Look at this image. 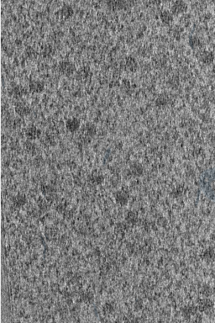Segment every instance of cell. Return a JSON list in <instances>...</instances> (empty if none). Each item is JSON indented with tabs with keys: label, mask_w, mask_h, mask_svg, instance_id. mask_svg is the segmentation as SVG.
<instances>
[{
	"label": "cell",
	"mask_w": 215,
	"mask_h": 323,
	"mask_svg": "<svg viewBox=\"0 0 215 323\" xmlns=\"http://www.w3.org/2000/svg\"><path fill=\"white\" fill-rule=\"evenodd\" d=\"M202 186L210 199L215 201V171L208 172L202 180Z\"/></svg>",
	"instance_id": "6da1fadb"
},
{
	"label": "cell",
	"mask_w": 215,
	"mask_h": 323,
	"mask_svg": "<svg viewBox=\"0 0 215 323\" xmlns=\"http://www.w3.org/2000/svg\"><path fill=\"white\" fill-rule=\"evenodd\" d=\"M58 67H59L60 72H61L62 73L66 75L72 74L74 72L75 69H76L74 63L68 60H64L60 62Z\"/></svg>",
	"instance_id": "7a4b0ae2"
},
{
	"label": "cell",
	"mask_w": 215,
	"mask_h": 323,
	"mask_svg": "<svg viewBox=\"0 0 215 323\" xmlns=\"http://www.w3.org/2000/svg\"><path fill=\"white\" fill-rule=\"evenodd\" d=\"M30 90L33 93H40L45 88V83L40 79H35L30 82Z\"/></svg>",
	"instance_id": "3957f363"
},
{
	"label": "cell",
	"mask_w": 215,
	"mask_h": 323,
	"mask_svg": "<svg viewBox=\"0 0 215 323\" xmlns=\"http://www.w3.org/2000/svg\"><path fill=\"white\" fill-rule=\"evenodd\" d=\"M66 126L68 131L72 132H74L78 131V128L80 127V120L76 118V117H72L66 120Z\"/></svg>",
	"instance_id": "277c9868"
},
{
	"label": "cell",
	"mask_w": 215,
	"mask_h": 323,
	"mask_svg": "<svg viewBox=\"0 0 215 323\" xmlns=\"http://www.w3.org/2000/svg\"><path fill=\"white\" fill-rule=\"evenodd\" d=\"M15 111L19 115H27L31 112V109L24 103H18L15 105Z\"/></svg>",
	"instance_id": "5b68a950"
},
{
	"label": "cell",
	"mask_w": 215,
	"mask_h": 323,
	"mask_svg": "<svg viewBox=\"0 0 215 323\" xmlns=\"http://www.w3.org/2000/svg\"><path fill=\"white\" fill-rule=\"evenodd\" d=\"M40 133L38 129L36 128V126H30L26 129V131H25V134H26V136H28L30 139H35L36 138L39 134Z\"/></svg>",
	"instance_id": "8992f818"
},
{
	"label": "cell",
	"mask_w": 215,
	"mask_h": 323,
	"mask_svg": "<svg viewBox=\"0 0 215 323\" xmlns=\"http://www.w3.org/2000/svg\"><path fill=\"white\" fill-rule=\"evenodd\" d=\"M24 93V88L20 85H15L11 89V94L15 97H21Z\"/></svg>",
	"instance_id": "52a82bcc"
},
{
	"label": "cell",
	"mask_w": 215,
	"mask_h": 323,
	"mask_svg": "<svg viewBox=\"0 0 215 323\" xmlns=\"http://www.w3.org/2000/svg\"><path fill=\"white\" fill-rule=\"evenodd\" d=\"M186 9V4L184 2H182V1H178V2H176L174 3V5L172 6V11L174 13H180L184 11Z\"/></svg>",
	"instance_id": "ba28073f"
},
{
	"label": "cell",
	"mask_w": 215,
	"mask_h": 323,
	"mask_svg": "<svg viewBox=\"0 0 215 323\" xmlns=\"http://www.w3.org/2000/svg\"><path fill=\"white\" fill-rule=\"evenodd\" d=\"M61 15L66 16V17H69L71 16L73 14V9L71 5H68V4H66L61 8Z\"/></svg>",
	"instance_id": "9c48e42d"
},
{
	"label": "cell",
	"mask_w": 215,
	"mask_h": 323,
	"mask_svg": "<svg viewBox=\"0 0 215 323\" xmlns=\"http://www.w3.org/2000/svg\"><path fill=\"white\" fill-rule=\"evenodd\" d=\"M161 18L162 21H164L166 23H169V22L172 20V15L169 11L166 10V11H163V12L161 13Z\"/></svg>",
	"instance_id": "30bf717a"
},
{
	"label": "cell",
	"mask_w": 215,
	"mask_h": 323,
	"mask_svg": "<svg viewBox=\"0 0 215 323\" xmlns=\"http://www.w3.org/2000/svg\"><path fill=\"white\" fill-rule=\"evenodd\" d=\"M85 131L87 132V135L93 136L96 133V127L93 124L88 123V124H86V126H85Z\"/></svg>",
	"instance_id": "8fae6325"
},
{
	"label": "cell",
	"mask_w": 215,
	"mask_h": 323,
	"mask_svg": "<svg viewBox=\"0 0 215 323\" xmlns=\"http://www.w3.org/2000/svg\"><path fill=\"white\" fill-rule=\"evenodd\" d=\"M14 201H15V204H16L19 206H20V205H24V204L25 203L26 199L24 197V195H19L14 199Z\"/></svg>",
	"instance_id": "7c38bea8"
},
{
	"label": "cell",
	"mask_w": 215,
	"mask_h": 323,
	"mask_svg": "<svg viewBox=\"0 0 215 323\" xmlns=\"http://www.w3.org/2000/svg\"><path fill=\"white\" fill-rule=\"evenodd\" d=\"M92 181L93 183H100L103 181V177L102 174H94L93 175V179Z\"/></svg>",
	"instance_id": "4fadbf2b"
},
{
	"label": "cell",
	"mask_w": 215,
	"mask_h": 323,
	"mask_svg": "<svg viewBox=\"0 0 215 323\" xmlns=\"http://www.w3.org/2000/svg\"><path fill=\"white\" fill-rule=\"evenodd\" d=\"M78 74H80L82 78H87L88 75V68L82 69L80 70V72H78Z\"/></svg>",
	"instance_id": "5bb4252c"
},
{
	"label": "cell",
	"mask_w": 215,
	"mask_h": 323,
	"mask_svg": "<svg viewBox=\"0 0 215 323\" xmlns=\"http://www.w3.org/2000/svg\"><path fill=\"white\" fill-rule=\"evenodd\" d=\"M197 40L196 37H192L190 41H189V44L192 45V46H194V45H197Z\"/></svg>",
	"instance_id": "9a60e30c"
},
{
	"label": "cell",
	"mask_w": 215,
	"mask_h": 323,
	"mask_svg": "<svg viewBox=\"0 0 215 323\" xmlns=\"http://www.w3.org/2000/svg\"><path fill=\"white\" fill-rule=\"evenodd\" d=\"M26 53L28 54V56L33 57L34 55H35V53H36V51H35V50L32 49V48H28L26 50Z\"/></svg>",
	"instance_id": "2e32d148"
},
{
	"label": "cell",
	"mask_w": 215,
	"mask_h": 323,
	"mask_svg": "<svg viewBox=\"0 0 215 323\" xmlns=\"http://www.w3.org/2000/svg\"><path fill=\"white\" fill-rule=\"evenodd\" d=\"M45 51H44V53H45V54L50 53V51H51V46H45Z\"/></svg>",
	"instance_id": "e0dca14e"
}]
</instances>
